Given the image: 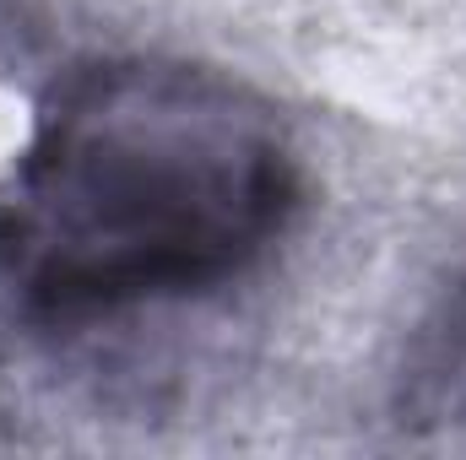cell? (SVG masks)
<instances>
[{"label": "cell", "instance_id": "cell-1", "mask_svg": "<svg viewBox=\"0 0 466 460\" xmlns=\"http://www.w3.org/2000/svg\"><path fill=\"white\" fill-rule=\"evenodd\" d=\"M293 201V168L196 82L119 71L49 119L0 260L49 309H109L233 271Z\"/></svg>", "mask_w": 466, "mask_h": 460}]
</instances>
